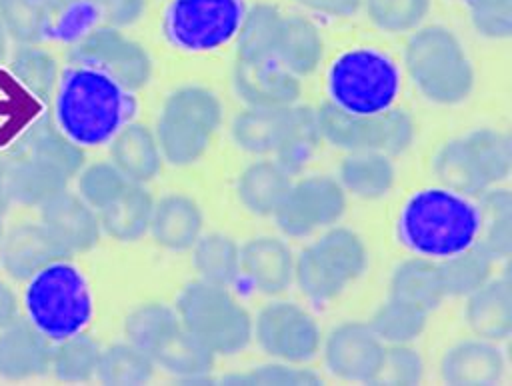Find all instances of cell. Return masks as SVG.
<instances>
[{
	"label": "cell",
	"instance_id": "cell-1",
	"mask_svg": "<svg viewBox=\"0 0 512 386\" xmlns=\"http://www.w3.org/2000/svg\"><path fill=\"white\" fill-rule=\"evenodd\" d=\"M132 92L106 74L86 68H68L56 90V124L80 146H100L134 116Z\"/></svg>",
	"mask_w": 512,
	"mask_h": 386
},
{
	"label": "cell",
	"instance_id": "cell-2",
	"mask_svg": "<svg viewBox=\"0 0 512 386\" xmlns=\"http://www.w3.org/2000/svg\"><path fill=\"white\" fill-rule=\"evenodd\" d=\"M398 236L404 246L420 256H452L476 242V204L446 188H424L404 204L398 218Z\"/></svg>",
	"mask_w": 512,
	"mask_h": 386
},
{
	"label": "cell",
	"instance_id": "cell-3",
	"mask_svg": "<svg viewBox=\"0 0 512 386\" xmlns=\"http://www.w3.org/2000/svg\"><path fill=\"white\" fill-rule=\"evenodd\" d=\"M416 88L436 104L464 102L474 88V68L452 30L440 24L418 28L404 50Z\"/></svg>",
	"mask_w": 512,
	"mask_h": 386
},
{
	"label": "cell",
	"instance_id": "cell-4",
	"mask_svg": "<svg viewBox=\"0 0 512 386\" xmlns=\"http://www.w3.org/2000/svg\"><path fill=\"white\" fill-rule=\"evenodd\" d=\"M174 310L182 326L216 356H232L252 340L254 320L226 286L192 280L180 290Z\"/></svg>",
	"mask_w": 512,
	"mask_h": 386
},
{
	"label": "cell",
	"instance_id": "cell-5",
	"mask_svg": "<svg viewBox=\"0 0 512 386\" xmlns=\"http://www.w3.org/2000/svg\"><path fill=\"white\" fill-rule=\"evenodd\" d=\"M222 122L218 96L202 86H180L162 104L156 142L172 166H188L202 158Z\"/></svg>",
	"mask_w": 512,
	"mask_h": 386
},
{
	"label": "cell",
	"instance_id": "cell-6",
	"mask_svg": "<svg viewBox=\"0 0 512 386\" xmlns=\"http://www.w3.org/2000/svg\"><path fill=\"white\" fill-rule=\"evenodd\" d=\"M26 310L28 320L56 342L88 324L92 296L80 270L68 260H60L28 280Z\"/></svg>",
	"mask_w": 512,
	"mask_h": 386
},
{
	"label": "cell",
	"instance_id": "cell-7",
	"mask_svg": "<svg viewBox=\"0 0 512 386\" xmlns=\"http://www.w3.org/2000/svg\"><path fill=\"white\" fill-rule=\"evenodd\" d=\"M368 254L362 238L344 226L324 232L294 260V280L304 296L328 302L342 294L346 284L362 276Z\"/></svg>",
	"mask_w": 512,
	"mask_h": 386
},
{
	"label": "cell",
	"instance_id": "cell-8",
	"mask_svg": "<svg viewBox=\"0 0 512 386\" xmlns=\"http://www.w3.org/2000/svg\"><path fill=\"white\" fill-rule=\"evenodd\" d=\"M400 90L396 64L374 48L340 54L328 72L330 102L354 114H378L392 106Z\"/></svg>",
	"mask_w": 512,
	"mask_h": 386
},
{
	"label": "cell",
	"instance_id": "cell-9",
	"mask_svg": "<svg viewBox=\"0 0 512 386\" xmlns=\"http://www.w3.org/2000/svg\"><path fill=\"white\" fill-rule=\"evenodd\" d=\"M320 136L336 148L378 150L398 156L414 142V120L402 108H386L378 114H354L326 100L316 110Z\"/></svg>",
	"mask_w": 512,
	"mask_h": 386
},
{
	"label": "cell",
	"instance_id": "cell-10",
	"mask_svg": "<svg viewBox=\"0 0 512 386\" xmlns=\"http://www.w3.org/2000/svg\"><path fill=\"white\" fill-rule=\"evenodd\" d=\"M68 60L74 66L106 74L128 92L144 88L152 76L148 50L110 26H92L80 32L68 50Z\"/></svg>",
	"mask_w": 512,
	"mask_h": 386
},
{
	"label": "cell",
	"instance_id": "cell-11",
	"mask_svg": "<svg viewBox=\"0 0 512 386\" xmlns=\"http://www.w3.org/2000/svg\"><path fill=\"white\" fill-rule=\"evenodd\" d=\"M242 14V0H172L164 16V32L182 50L206 52L236 36Z\"/></svg>",
	"mask_w": 512,
	"mask_h": 386
},
{
	"label": "cell",
	"instance_id": "cell-12",
	"mask_svg": "<svg viewBox=\"0 0 512 386\" xmlns=\"http://www.w3.org/2000/svg\"><path fill=\"white\" fill-rule=\"evenodd\" d=\"M346 210V192L332 176H306L292 182L274 212L276 226L286 236H308L336 224Z\"/></svg>",
	"mask_w": 512,
	"mask_h": 386
},
{
	"label": "cell",
	"instance_id": "cell-13",
	"mask_svg": "<svg viewBox=\"0 0 512 386\" xmlns=\"http://www.w3.org/2000/svg\"><path fill=\"white\" fill-rule=\"evenodd\" d=\"M252 336L268 356L288 364L308 362L322 344L316 320L294 302L266 304L256 316Z\"/></svg>",
	"mask_w": 512,
	"mask_h": 386
},
{
	"label": "cell",
	"instance_id": "cell-14",
	"mask_svg": "<svg viewBox=\"0 0 512 386\" xmlns=\"http://www.w3.org/2000/svg\"><path fill=\"white\" fill-rule=\"evenodd\" d=\"M384 354V342L368 322H342L324 340V362L330 374L348 382H374Z\"/></svg>",
	"mask_w": 512,
	"mask_h": 386
},
{
	"label": "cell",
	"instance_id": "cell-15",
	"mask_svg": "<svg viewBox=\"0 0 512 386\" xmlns=\"http://www.w3.org/2000/svg\"><path fill=\"white\" fill-rule=\"evenodd\" d=\"M72 254L44 228V224L24 222L8 232L0 242V264L14 280H30L46 266L68 260Z\"/></svg>",
	"mask_w": 512,
	"mask_h": 386
},
{
	"label": "cell",
	"instance_id": "cell-16",
	"mask_svg": "<svg viewBox=\"0 0 512 386\" xmlns=\"http://www.w3.org/2000/svg\"><path fill=\"white\" fill-rule=\"evenodd\" d=\"M232 84L242 102L260 108L292 106L300 98V80L276 58L236 60Z\"/></svg>",
	"mask_w": 512,
	"mask_h": 386
},
{
	"label": "cell",
	"instance_id": "cell-17",
	"mask_svg": "<svg viewBox=\"0 0 512 386\" xmlns=\"http://www.w3.org/2000/svg\"><path fill=\"white\" fill-rule=\"evenodd\" d=\"M40 222L70 254L92 250L102 234L98 212L68 190L40 206Z\"/></svg>",
	"mask_w": 512,
	"mask_h": 386
},
{
	"label": "cell",
	"instance_id": "cell-18",
	"mask_svg": "<svg viewBox=\"0 0 512 386\" xmlns=\"http://www.w3.org/2000/svg\"><path fill=\"white\" fill-rule=\"evenodd\" d=\"M52 340L30 320L16 318L0 330V378L30 380L50 370Z\"/></svg>",
	"mask_w": 512,
	"mask_h": 386
},
{
	"label": "cell",
	"instance_id": "cell-19",
	"mask_svg": "<svg viewBox=\"0 0 512 386\" xmlns=\"http://www.w3.org/2000/svg\"><path fill=\"white\" fill-rule=\"evenodd\" d=\"M240 274L260 294H280L294 280V256L276 236H256L240 248Z\"/></svg>",
	"mask_w": 512,
	"mask_h": 386
},
{
	"label": "cell",
	"instance_id": "cell-20",
	"mask_svg": "<svg viewBox=\"0 0 512 386\" xmlns=\"http://www.w3.org/2000/svg\"><path fill=\"white\" fill-rule=\"evenodd\" d=\"M506 360L502 350L484 338L464 340L442 356V380L454 386H488L502 380Z\"/></svg>",
	"mask_w": 512,
	"mask_h": 386
},
{
	"label": "cell",
	"instance_id": "cell-21",
	"mask_svg": "<svg viewBox=\"0 0 512 386\" xmlns=\"http://www.w3.org/2000/svg\"><path fill=\"white\" fill-rule=\"evenodd\" d=\"M162 152L154 132L140 122H126L110 138V162L134 184H146L162 170Z\"/></svg>",
	"mask_w": 512,
	"mask_h": 386
},
{
	"label": "cell",
	"instance_id": "cell-22",
	"mask_svg": "<svg viewBox=\"0 0 512 386\" xmlns=\"http://www.w3.org/2000/svg\"><path fill=\"white\" fill-rule=\"evenodd\" d=\"M204 216L196 200L184 194H168L154 202L150 234L166 250H188L200 238Z\"/></svg>",
	"mask_w": 512,
	"mask_h": 386
},
{
	"label": "cell",
	"instance_id": "cell-23",
	"mask_svg": "<svg viewBox=\"0 0 512 386\" xmlns=\"http://www.w3.org/2000/svg\"><path fill=\"white\" fill-rule=\"evenodd\" d=\"M466 322L484 340L500 342L512 332V288L508 276L488 280L466 296Z\"/></svg>",
	"mask_w": 512,
	"mask_h": 386
},
{
	"label": "cell",
	"instance_id": "cell-24",
	"mask_svg": "<svg viewBox=\"0 0 512 386\" xmlns=\"http://www.w3.org/2000/svg\"><path fill=\"white\" fill-rule=\"evenodd\" d=\"M154 198L144 184L128 182L126 188L102 210L100 228L118 242H136L150 230Z\"/></svg>",
	"mask_w": 512,
	"mask_h": 386
},
{
	"label": "cell",
	"instance_id": "cell-25",
	"mask_svg": "<svg viewBox=\"0 0 512 386\" xmlns=\"http://www.w3.org/2000/svg\"><path fill=\"white\" fill-rule=\"evenodd\" d=\"M292 186V174L276 160H258L242 170L236 194L242 206L256 216H274Z\"/></svg>",
	"mask_w": 512,
	"mask_h": 386
},
{
	"label": "cell",
	"instance_id": "cell-26",
	"mask_svg": "<svg viewBox=\"0 0 512 386\" xmlns=\"http://www.w3.org/2000/svg\"><path fill=\"white\" fill-rule=\"evenodd\" d=\"M390 298L412 304L428 314L436 310L446 298L438 262L428 256L400 262L390 276Z\"/></svg>",
	"mask_w": 512,
	"mask_h": 386
},
{
	"label": "cell",
	"instance_id": "cell-27",
	"mask_svg": "<svg viewBox=\"0 0 512 386\" xmlns=\"http://www.w3.org/2000/svg\"><path fill=\"white\" fill-rule=\"evenodd\" d=\"M4 184L12 202L22 206H42L64 192L68 178L46 162L28 156L16 158L4 174Z\"/></svg>",
	"mask_w": 512,
	"mask_h": 386
},
{
	"label": "cell",
	"instance_id": "cell-28",
	"mask_svg": "<svg viewBox=\"0 0 512 386\" xmlns=\"http://www.w3.org/2000/svg\"><path fill=\"white\" fill-rule=\"evenodd\" d=\"M394 164L390 156L378 150H354L340 164L344 192L362 200H378L394 186Z\"/></svg>",
	"mask_w": 512,
	"mask_h": 386
},
{
	"label": "cell",
	"instance_id": "cell-29",
	"mask_svg": "<svg viewBox=\"0 0 512 386\" xmlns=\"http://www.w3.org/2000/svg\"><path fill=\"white\" fill-rule=\"evenodd\" d=\"M324 52L322 34L306 16H284L276 46V60L294 76L312 74Z\"/></svg>",
	"mask_w": 512,
	"mask_h": 386
},
{
	"label": "cell",
	"instance_id": "cell-30",
	"mask_svg": "<svg viewBox=\"0 0 512 386\" xmlns=\"http://www.w3.org/2000/svg\"><path fill=\"white\" fill-rule=\"evenodd\" d=\"M322 136L316 122V110L310 106H288L278 146L276 162L290 174H298L312 158Z\"/></svg>",
	"mask_w": 512,
	"mask_h": 386
},
{
	"label": "cell",
	"instance_id": "cell-31",
	"mask_svg": "<svg viewBox=\"0 0 512 386\" xmlns=\"http://www.w3.org/2000/svg\"><path fill=\"white\" fill-rule=\"evenodd\" d=\"M284 14L272 4H254L244 10L236 32V60H268L276 56Z\"/></svg>",
	"mask_w": 512,
	"mask_h": 386
},
{
	"label": "cell",
	"instance_id": "cell-32",
	"mask_svg": "<svg viewBox=\"0 0 512 386\" xmlns=\"http://www.w3.org/2000/svg\"><path fill=\"white\" fill-rule=\"evenodd\" d=\"M478 236L494 260L508 258L512 252V196L506 188H486L476 196Z\"/></svg>",
	"mask_w": 512,
	"mask_h": 386
},
{
	"label": "cell",
	"instance_id": "cell-33",
	"mask_svg": "<svg viewBox=\"0 0 512 386\" xmlns=\"http://www.w3.org/2000/svg\"><path fill=\"white\" fill-rule=\"evenodd\" d=\"M494 262L496 260L490 256V252L478 242H472L452 256L440 258L438 270L446 296L464 298L478 290L490 280Z\"/></svg>",
	"mask_w": 512,
	"mask_h": 386
},
{
	"label": "cell",
	"instance_id": "cell-34",
	"mask_svg": "<svg viewBox=\"0 0 512 386\" xmlns=\"http://www.w3.org/2000/svg\"><path fill=\"white\" fill-rule=\"evenodd\" d=\"M154 364L162 366L166 372L184 380L206 378L214 364L216 354L196 340L184 326H180L154 354Z\"/></svg>",
	"mask_w": 512,
	"mask_h": 386
},
{
	"label": "cell",
	"instance_id": "cell-35",
	"mask_svg": "<svg viewBox=\"0 0 512 386\" xmlns=\"http://www.w3.org/2000/svg\"><path fill=\"white\" fill-rule=\"evenodd\" d=\"M286 108L288 106H248L242 112H238L232 122L234 144L250 154H274L282 134Z\"/></svg>",
	"mask_w": 512,
	"mask_h": 386
},
{
	"label": "cell",
	"instance_id": "cell-36",
	"mask_svg": "<svg viewBox=\"0 0 512 386\" xmlns=\"http://www.w3.org/2000/svg\"><path fill=\"white\" fill-rule=\"evenodd\" d=\"M434 172L446 190L466 198H476L486 188H490L464 138L450 140L438 150L434 158Z\"/></svg>",
	"mask_w": 512,
	"mask_h": 386
},
{
	"label": "cell",
	"instance_id": "cell-37",
	"mask_svg": "<svg viewBox=\"0 0 512 386\" xmlns=\"http://www.w3.org/2000/svg\"><path fill=\"white\" fill-rule=\"evenodd\" d=\"M192 248V262L200 280L218 286H230L236 282L240 276V246L234 238L220 232L200 234Z\"/></svg>",
	"mask_w": 512,
	"mask_h": 386
},
{
	"label": "cell",
	"instance_id": "cell-38",
	"mask_svg": "<svg viewBox=\"0 0 512 386\" xmlns=\"http://www.w3.org/2000/svg\"><path fill=\"white\" fill-rule=\"evenodd\" d=\"M182 326L174 308L162 302H146L124 320V336L150 356Z\"/></svg>",
	"mask_w": 512,
	"mask_h": 386
},
{
	"label": "cell",
	"instance_id": "cell-39",
	"mask_svg": "<svg viewBox=\"0 0 512 386\" xmlns=\"http://www.w3.org/2000/svg\"><path fill=\"white\" fill-rule=\"evenodd\" d=\"M154 368L152 356L126 340L100 350L96 378L110 386H136L148 382Z\"/></svg>",
	"mask_w": 512,
	"mask_h": 386
},
{
	"label": "cell",
	"instance_id": "cell-40",
	"mask_svg": "<svg viewBox=\"0 0 512 386\" xmlns=\"http://www.w3.org/2000/svg\"><path fill=\"white\" fill-rule=\"evenodd\" d=\"M100 350L98 342L80 330L52 344L50 370L60 382H88L96 376Z\"/></svg>",
	"mask_w": 512,
	"mask_h": 386
},
{
	"label": "cell",
	"instance_id": "cell-41",
	"mask_svg": "<svg viewBox=\"0 0 512 386\" xmlns=\"http://www.w3.org/2000/svg\"><path fill=\"white\" fill-rule=\"evenodd\" d=\"M428 322V312L390 298L376 308L368 326L384 344H410L416 340Z\"/></svg>",
	"mask_w": 512,
	"mask_h": 386
},
{
	"label": "cell",
	"instance_id": "cell-42",
	"mask_svg": "<svg viewBox=\"0 0 512 386\" xmlns=\"http://www.w3.org/2000/svg\"><path fill=\"white\" fill-rule=\"evenodd\" d=\"M12 76L38 100H48L58 84V66L52 54L36 44H20L10 58Z\"/></svg>",
	"mask_w": 512,
	"mask_h": 386
},
{
	"label": "cell",
	"instance_id": "cell-43",
	"mask_svg": "<svg viewBox=\"0 0 512 386\" xmlns=\"http://www.w3.org/2000/svg\"><path fill=\"white\" fill-rule=\"evenodd\" d=\"M30 152L34 158L46 162L68 180L84 166L82 146L68 138L54 122H42L30 138Z\"/></svg>",
	"mask_w": 512,
	"mask_h": 386
},
{
	"label": "cell",
	"instance_id": "cell-44",
	"mask_svg": "<svg viewBox=\"0 0 512 386\" xmlns=\"http://www.w3.org/2000/svg\"><path fill=\"white\" fill-rule=\"evenodd\" d=\"M464 142L488 186H494L510 176L512 142L508 134L492 128H478L464 136Z\"/></svg>",
	"mask_w": 512,
	"mask_h": 386
},
{
	"label": "cell",
	"instance_id": "cell-45",
	"mask_svg": "<svg viewBox=\"0 0 512 386\" xmlns=\"http://www.w3.org/2000/svg\"><path fill=\"white\" fill-rule=\"evenodd\" d=\"M0 20L18 46L40 44L52 30V18L40 0H0Z\"/></svg>",
	"mask_w": 512,
	"mask_h": 386
},
{
	"label": "cell",
	"instance_id": "cell-46",
	"mask_svg": "<svg viewBox=\"0 0 512 386\" xmlns=\"http://www.w3.org/2000/svg\"><path fill=\"white\" fill-rule=\"evenodd\" d=\"M370 22L390 34L416 30L430 12L432 0H362Z\"/></svg>",
	"mask_w": 512,
	"mask_h": 386
},
{
	"label": "cell",
	"instance_id": "cell-47",
	"mask_svg": "<svg viewBox=\"0 0 512 386\" xmlns=\"http://www.w3.org/2000/svg\"><path fill=\"white\" fill-rule=\"evenodd\" d=\"M126 184L128 180L112 162H96L80 170L78 196L98 212L108 206Z\"/></svg>",
	"mask_w": 512,
	"mask_h": 386
},
{
	"label": "cell",
	"instance_id": "cell-48",
	"mask_svg": "<svg viewBox=\"0 0 512 386\" xmlns=\"http://www.w3.org/2000/svg\"><path fill=\"white\" fill-rule=\"evenodd\" d=\"M424 378V360L408 344L384 346L382 362L372 384H418Z\"/></svg>",
	"mask_w": 512,
	"mask_h": 386
},
{
	"label": "cell",
	"instance_id": "cell-49",
	"mask_svg": "<svg viewBox=\"0 0 512 386\" xmlns=\"http://www.w3.org/2000/svg\"><path fill=\"white\" fill-rule=\"evenodd\" d=\"M474 30L490 40L512 34V0H466Z\"/></svg>",
	"mask_w": 512,
	"mask_h": 386
},
{
	"label": "cell",
	"instance_id": "cell-50",
	"mask_svg": "<svg viewBox=\"0 0 512 386\" xmlns=\"http://www.w3.org/2000/svg\"><path fill=\"white\" fill-rule=\"evenodd\" d=\"M222 382L230 384H320V376L310 368H300L288 362L264 364L244 374H228Z\"/></svg>",
	"mask_w": 512,
	"mask_h": 386
},
{
	"label": "cell",
	"instance_id": "cell-51",
	"mask_svg": "<svg viewBox=\"0 0 512 386\" xmlns=\"http://www.w3.org/2000/svg\"><path fill=\"white\" fill-rule=\"evenodd\" d=\"M146 0H88V18L94 26L124 28L140 20Z\"/></svg>",
	"mask_w": 512,
	"mask_h": 386
},
{
	"label": "cell",
	"instance_id": "cell-52",
	"mask_svg": "<svg viewBox=\"0 0 512 386\" xmlns=\"http://www.w3.org/2000/svg\"><path fill=\"white\" fill-rule=\"evenodd\" d=\"M296 2L312 12L334 16V18L352 16L362 6V0H296Z\"/></svg>",
	"mask_w": 512,
	"mask_h": 386
},
{
	"label": "cell",
	"instance_id": "cell-53",
	"mask_svg": "<svg viewBox=\"0 0 512 386\" xmlns=\"http://www.w3.org/2000/svg\"><path fill=\"white\" fill-rule=\"evenodd\" d=\"M40 2L46 8V12L50 14L52 22L70 18L78 12L88 14V0H40Z\"/></svg>",
	"mask_w": 512,
	"mask_h": 386
},
{
	"label": "cell",
	"instance_id": "cell-54",
	"mask_svg": "<svg viewBox=\"0 0 512 386\" xmlns=\"http://www.w3.org/2000/svg\"><path fill=\"white\" fill-rule=\"evenodd\" d=\"M18 318V302L14 292L0 282V330L10 326Z\"/></svg>",
	"mask_w": 512,
	"mask_h": 386
},
{
	"label": "cell",
	"instance_id": "cell-55",
	"mask_svg": "<svg viewBox=\"0 0 512 386\" xmlns=\"http://www.w3.org/2000/svg\"><path fill=\"white\" fill-rule=\"evenodd\" d=\"M14 160H16V158L12 156V152H10V150H4V148H0V178H4L6 170L10 168V164H12Z\"/></svg>",
	"mask_w": 512,
	"mask_h": 386
},
{
	"label": "cell",
	"instance_id": "cell-56",
	"mask_svg": "<svg viewBox=\"0 0 512 386\" xmlns=\"http://www.w3.org/2000/svg\"><path fill=\"white\" fill-rule=\"evenodd\" d=\"M12 204L10 196H8V190H6V184H4V178H0V216L6 214L8 206Z\"/></svg>",
	"mask_w": 512,
	"mask_h": 386
},
{
	"label": "cell",
	"instance_id": "cell-57",
	"mask_svg": "<svg viewBox=\"0 0 512 386\" xmlns=\"http://www.w3.org/2000/svg\"><path fill=\"white\" fill-rule=\"evenodd\" d=\"M8 34H6V30H4V24H2V20H0V62L6 58V54H8Z\"/></svg>",
	"mask_w": 512,
	"mask_h": 386
},
{
	"label": "cell",
	"instance_id": "cell-58",
	"mask_svg": "<svg viewBox=\"0 0 512 386\" xmlns=\"http://www.w3.org/2000/svg\"><path fill=\"white\" fill-rule=\"evenodd\" d=\"M2 218H4V216H0V242H2V238H4V222H2Z\"/></svg>",
	"mask_w": 512,
	"mask_h": 386
}]
</instances>
